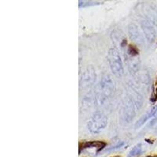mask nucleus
<instances>
[{
    "label": "nucleus",
    "instance_id": "f257e3e1",
    "mask_svg": "<svg viewBox=\"0 0 157 157\" xmlns=\"http://www.w3.org/2000/svg\"><path fill=\"white\" fill-rule=\"evenodd\" d=\"M137 108V103L132 97L123 98L119 111V121L122 126H126L132 122Z\"/></svg>",
    "mask_w": 157,
    "mask_h": 157
},
{
    "label": "nucleus",
    "instance_id": "f03ea898",
    "mask_svg": "<svg viewBox=\"0 0 157 157\" xmlns=\"http://www.w3.org/2000/svg\"><path fill=\"white\" fill-rule=\"evenodd\" d=\"M115 83L112 77L109 75H105L102 77L100 84L97 90L95 95V101L98 105H103L108 98L114 94Z\"/></svg>",
    "mask_w": 157,
    "mask_h": 157
},
{
    "label": "nucleus",
    "instance_id": "7ed1b4c3",
    "mask_svg": "<svg viewBox=\"0 0 157 157\" xmlns=\"http://www.w3.org/2000/svg\"><path fill=\"white\" fill-rule=\"evenodd\" d=\"M108 61L113 75L117 77L122 76L123 74V62L120 53L116 48L109 49L108 53Z\"/></svg>",
    "mask_w": 157,
    "mask_h": 157
},
{
    "label": "nucleus",
    "instance_id": "20e7f679",
    "mask_svg": "<svg viewBox=\"0 0 157 157\" xmlns=\"http://www.w3.org/2000/svg\"><path fill=\"white\" fill-rule=\"evenodd\" d=\"M108 124V118L104 113L97 112L91 116L87 127L92 134H98L105 128Z\"/></svg>",
    "mask_w": 157,
    "mask_h": 157
},
{
    "label": "nucleus",
    "instance_id": "39448f33",
    "mask_svg": "<svg viewBox=\"0 0 157 157\" xmlns=\"http://www.w3.org/2000/svg\"><path fill=\"white\" fill-rule=\"evenodd\" d=\"M97 75L95 69L92 66L86 68V69L82 72L79 80V86L82 89H87L93 86L96 80Z\"/></svg>",
    "mask_w": 157,
    "mask_h": 157
},
{
    "label": "nucleus",
    "instance_id": "423d86ee",
    "mask_svg": "<svg viewBox=\"0 0 157 157\" xmlns=\"http://www.w3.org/2000/svg\"><path fill=\"white\" fill-rule=\"evenodd\" d=\"M141 28L145 39L149 43H153L156 37V33H155V30L152 22L147 19L145 17H144L141 20Z\"/></svg>",
    "mask_w": 157,
    "mask_h": 157
},
{
    "label": "nucleus",
    "instance_id": "0eeeda50",
    "mask_svg": "<svg viewBox=\"0 0 157 157\" xmlns=\"http://www.w3.org/2000/svg\"><path fill=\"white\" fill-rule=\"evenodd\" d=\"M128 33L130 39L137 44H143L144 43V37L141 35V32L137 26L134 24H130L128 26Z\"/></svg>",
    "mask_w": 157,
    "mask_h": 157
},
{
    "label": "nucleus",
    "instance_id": "6e6552de",
    "mask_svg": "<svg viewBox=\"0 0 157 157\" xmlns=\"http://www.w3.org/2000/svg\"><path fill=\"white\" fill-rule=\"evenodd\" d=\"M156 113H157V105H155L154 106L152 109H150L148 112H147L145 115H143V116L140 118L139 120H138L135 124L136 128H138V127H141V126L145 123V122L148 121V120H149V119H151L153 116H155Z\"/></svg>",
    "mask_w": 157,
    "mask_h": 157
},
{
    "label": "nucleus",
    "instance_id": "1a4fd4ad",
    "mask_svg": "<svg viewBox=\"0 0 157 157\" xmlns=\"http://www.w3.org/2000/svg\"><path fill=\"white\" fill-rule=\"evenodd\" d=\"M145 17L150 21L152 22V25H155L157 26V10L154 9L151 6H148L145 8Z\"/></svg>",
    "mask_w": 157,
    "mask_h": 157
},
{
    "label": "nucleus",
    "instance_id": "9d476101",
    "mask_svg": "<svg viewBox=\"0 0 157 157\" xmlns=\"http://www.w3.org/2000/svg\"><path fill=\"white\" fill-rule=\"evenodd\" d=\"M143 152V145L142 144H137L129 152V157H134L136 155H139Z\"/></svg>",
    "mask_w": 157,
    "mask_h": 157
},
{
    "label": "nucleus",
    "instance_id": "9b49d317",
    "mask_svg": "<svg viewBox=\"0 0 157 157\" xmlns=\"http://www.w3.org/2000/svg\"><path fill=\"white\" fill-rule=\"evenodd\" d=\"M101 4V2L98 1H79L78 6L79 7H86V6H95Z\"/></svg>",
    "mask_w": 157,
    "mask_h": 157
},
{
    "label": "nucleus",
    "instance_id": "f8f14e48",
    "mask_svg": "<svg viewBox=\"0 0 157 157\" xmlns=\"http://www.w3.org/2000/svg\"><path fill=\"white\" fill-rule=\"evenodd\" d=\"M123 145H124V142H123V141H120V142L117 143V144H116V145H114V146H112L109 148H108L107 151L108 152H110V151H115V150H117L119 149V148H121Z\"/></svg>",
    "mask_w": 157,
    "mask_h": 157
},
{
    "label": "nucleus",
    "instance_id": "ddd939ff",
    "mask_svg": "<svg viewBox=\"0 0 157 157\" xmlns=\"http://www.w3.org/2000/svg\"><path fill=\"white\" fill-rule=\"evenodd\" d=\"M156 98H157V88H156Z\"/></svg>",
    "mask_w": 157,
    "mask_h": 157
},
{
    "label": "nucleus",
    "instance_id": "4468645a",
    "mask_svg": "<svg viewBox=\"0 0 157 157\" xmlns=\"http://www.w3.org/2000/svg\"><path fill=\"white\" fill-rule=\"evenodd\" d=\"M115 157H119V156H115Z\"/></svg>",
    "mask_w": 157,
    "mask_h": 157
}]
</instances>
